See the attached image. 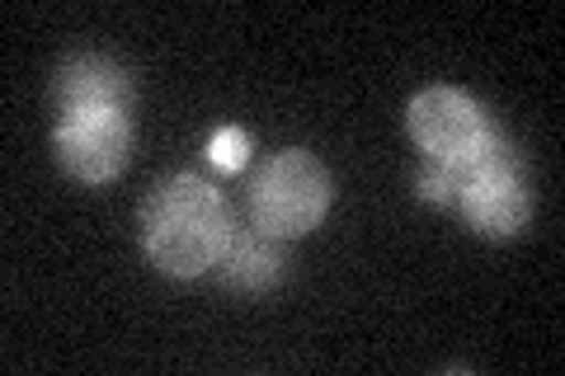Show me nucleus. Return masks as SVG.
<instances>
[{"instance_id": "423d86ee", "label": "nucleus", "mask_w": 565, "mask_h": 376, "mask_svg": "<svg viewBox=\"0 0 565 376\" xmlns=\"http://www.w3.org/2000/svg\"><path fill=\"white\" fill-rule=\"evenodd\" d=\"M52 104H57V114L90 109V104L128 109L132 104V76L109 57H71L57 71V80H52Z\"/></svg>"}, {"instance_id": "f257e3e1", "label": "nucleus", "mask_w": 565, "mask_h": 376, "mask_svg": "<svg viewBox=\"0 0 565 376\" xmlns=\"http://www.w3.org/2000/svg\"><path fill=\"white\" fill-rule=\"evenodd\" d=\"M232 212L217 184L203 174L161 179L141 207V249L170 278H199L217 268L226 240H232Z\"/></svg>"}, {"instance_id": "f03ea898", "label": "nucleus", "mask_w": 565, "mask_h": 376, "mask_svg": "<svg viewBox=\"0 0 565 376\" xmlns=\"http://www.w3.org/2000/svg\"><path fill=\"white\" fill-rule=\"evenodd\" d=\"M245 207H250V226L264 236H307L311 226H321L330 207V174L311 151H278L255 170Z\"/></svg>"}, {"instance_id": "0eeeda50", "label": "nucleus", "mask_w": 565, "mask_h": 376, "mask_svg": "<svg viewBox=\"0 0 565 376\" xmlns=\"http://www.w3.org/2000/svg\"><path fill=\"white\" fill-rule=\"evenodd\" d=\"M217 273L232 292H269L288 273V255H282V240L245 226V230H232V240H226L217 259Z\"/></svg>"}, {"instance_id": "7ed1b4c3", "label": "nucleus", "mask_w": 565, "mask_h": 376, "mask_svg": "<svg viewBox=\"0 0 565 376\" xmlns=\"http://www.w3.org/2000/svg\"><path fill=\"white\" fill-rule=\"evenodd\" d=\"M457 207H462V217L471 230H481L490 240H509L519 236L533 217V198H527V184H523V165L514 147H509V137L494 128L486 137V147L476 151L471 160V174L462 193H457Z\"/></svg>"}, {"instance_id": "39448f33", "label": "nucleus", "mask_w": 565, "mask_h": 376, "mask_svg": "<svg viewBox=\"0 0 565 376\" xmlns=\"http://www.w3.org/2000/svg\"><path fill=\"white\" fill-rule=\"evenodd\" d=\"M405 128H411L424 160H457V165L471 170V160H476V151L486 147L494 122L486 118V109L467 95V89L429 85V89H419V95L411 99V109H405Z\"/></svg>"}, {"instance_id": "1a4fd4ad", "label": "nucleus", "mask_w": 565, "mask_h": 376, "mask_svg": "<svg viewBox=\"0 0 565 376\" xmlns=\"http://www.w3.org/2000/svg\"><path fill=\"white\" fill-rule=\"evenodd\" d=\"M207 160H212V165H217L222 174L245 170V165H250V132H245V128H222V132H212Z\"/></svg>"}, {"instance_id": "6e6552de", "label": "nucleus", "mask_w": 565, "mask_h": 376, "mask_svg": "<svg viewBox=\"0 0 565 376\" xmlns=\"http://www.w3.org/2000/svg\"><path fill=\"white\" fill-rule=\"evenodd\" d=\"M467 165H457V160H424L419 170V198L424 203H457V193L467 184Z\"/></svg>"}, {"instance_id": "20e7f679", "label": "nucleus", "mask_w": 565, "mask_h": 376, "mask_svg": "<svg viewBox=\"0 0 565 376\" xmlns=\"http://www.w3.org/2000/svg\"><path fill=\"white\" fill-rule=\"evenodd\" d=\"M52 151H57L62 170L76 174L81 184H109V179L128 170L132 118L128 109H114V104H90V109L57 114Z\"/></svg>"}]
</instances>
